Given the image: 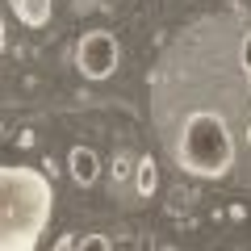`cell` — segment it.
<instances>
[{"label":"cell","mask_w":251,"mask_h":251,"mask_svg":"<svg viewBox=\"0 0 251 251\" xmlns=\"http://www.w3.org/2000/svg\"><path fill=\"white\" fill-rule=\"evenodd\" d=\"M54 214V188L38 168L0 163V251H38Z\"/></svg>","instance_id":"1"},{"label":"cell","mask_w":251,"mask_h":251,"mask_svg":"<svg viewBox=\"0 0 251 251\" xmlns=\"http://www.w3.org/2000/svg\"><path fill=\"white\" fill-rule=\"evenodd\" d=\"M168 143H172V155H176L180 168L201 180H218L234 168V130L222 109L201 105L193 113H184L180 130L168 134Z\"/></svg>","instance_id":"2"},{"label":"cell","mask_w":251,"mask_h":251,"mask_svg":"<svg viewBox=\"0 0 251 251\" xmlns=\"http://www.w3.org/2000/svg\"><path fill=\"white\" fill-rule=\"evenodd\" d=\"M122 63V46L109 29H88L75 46V67H80L88 80H109Z\"/></svg>","instance_id":"3"},{"label":"cell","mask_w":251,"mask_h":251,"mask_svg":"<svg viewBox=\"0 0 251 251\" xmlns=\"http://www.w3.org/2000/svg\"><path fill=\"white\" fill-rule=\"evenodd\" d=\"M9 4L17 13V21L29 25V29H42L50 21V0H9Z\"/></svg>","instance_id":"4"},{"label":"cell","mask_w":251,"mask_h":251,"mask_svg":"<svg viewBox=\"0 0 251 251\" xmlns=\"http://www.w3.org/2000/svg\"><path fill=\"white\" fill-rule=\"evenodd\" d=\"M67 163H72V176H75V184H92V180H97V155H92L88 147H75Z\"/></svg>","instance_id":"5"},{"label":"cell","mask_w":251,"mask_h":251,"mask_svg":"<svg viewBox=\"0 0 251 251\" xmlns=\"http://www.w3.org/2000/svg\"><path fill=\"white\" fill-rule=\"evenodd\" d=\"M138 193H143V197H151V193H155V163L151 159L138 163Z\"/></svg>","instance_id":"6"},{"label":"cell","mask_w":251,"mask_h":251,"mask_svg":"<svg viewBox=\"0 0 251 251\" xmlns=\"http://www.w3.org/2000/svg\"><path fill=\"white\" fill-rule=\"evenodd\" d=\"M239 67H243V72L251 75V29H247L243 38H239Z\"/></svg>","instance_id":"7"},{"label":"cell","mask_w":251,"mask_h":251,"mask_svg":"<svg viewBox=\"0 0 251 251\" xmlns=\"http://www.w3.org/2000/svg\"><path fill=\"white\" fill-rule=\"evenodd\" d=\"M72 251H109V243L100 239V234H84V243H75Z\"/></svg>","instance_id":"8"},{"label":"cell","mask_w":251,"mask_h":251,"mask_svg":"<svg viewBox=\"0 0 251 251\" xmlns=\"http://www.w3.org/2000/svg\"><path fill=\"white\" fill-rule=\"evenodd\" d=\"M72 247H75V243H72V239H63V243H59V251H72Z\"/></svg>","instance_id":"9"},{"label":"cell","mask_w":251,"mask_h":251,"mask_svg":"<svg viewBox=\"0 0 251 251\" xmlns=\"http://www.w3.org/2000/svg\"><path fill=\"white\" fill-rule=\"evenodd\" d=\"M0 50H4V25H0Z\"/></svg>","instance_id":"10"}]
</instances>
